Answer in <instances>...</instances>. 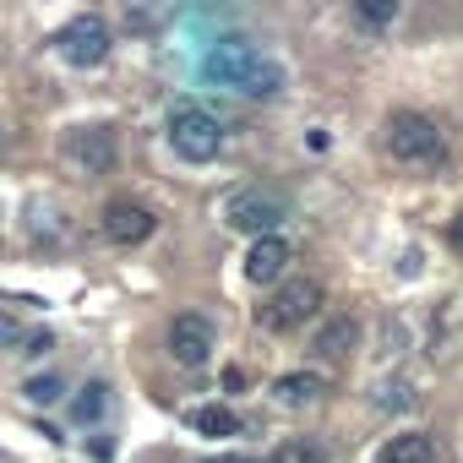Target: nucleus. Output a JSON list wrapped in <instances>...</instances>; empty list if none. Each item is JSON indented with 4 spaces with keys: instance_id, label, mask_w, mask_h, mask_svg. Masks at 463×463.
Segmentation results:
<instances>
[{
    "instance_id": "nucleus-1",
    "label": "nucleus",
    "mask_w": 463,
    "mask_h": 463,
    "mask_svg": "<svg viewBox=\"0 0 463 463\" xmlns=\"http://www.w3.org/2000/svg\"><path fill=\"white\" fill-rule=\"evenodd\" d=\"M202 71L218 82V88H235V93H246V99H279L284 93V66L273 61V55H262L251 39H241V33H229V39H218L213 50H207V61H202Z\"/></svg>"
},
{
    "instance_id": "nucleus-2",
    "label": "nucleus",
    "mask_w": 463,
    "mask_h": 463,
    "mask_svg": "<svg viewBox=\"0 0 463 463\" xmlns=\"http://www.w3.org/2000/svg\"><path fill=\"white\" fill-rule=\"evenodd\" d=\"M317 317H322V284L317 279H279V289L257 306L262 333H300Z\"/></svg>"
},
{
    "instance_id": "nucleus-3",
    "label": "nucleus",
    "mask_w": 463,
    "mask_h": 463,
    "mask_svg": "<svg viewBox=\"0 0 463 463\" xmlns=\"http://www.w3.org/2000/svg\"><path fill=\"white\" fill-rule=\"evenodd\" d=\"M169 147L185 164H213L223 153V120L202 104H175L169 109Z\"/></svg>"
},
{
    "instance_id": "nucleus-4",
    "label": "nucleus",
    "mask_w": 463,
    "mask_h": 463,
    "mask_svg": "<svg viewBox=\"0 0 463 463\" xmlns=\"http://www.w3.org/2000/svg\"><path fill=\"white\" fill-rule=\"evenodd\" d=\"M387 147H392L398 164H441V158H447L441 126H436L430 115H420V109H398V115L387 120Z\"/></svg>"
},
{
    "instance_id": "nucleus-5",
    "label": "nucleus",
    "mask_w": 463,
    "mask_h": 463,
    "mask_svg": "<svg viewBox=\"0 0 463 463\" xmlns=\"http://www.w3.org/2000/svg\"><path fill=\"white\" fill-rule=\"evenodd\" d=\"M284 218H289V196L273 185H246L223 202V223L241 229V235H273Z\"/></svg>"
},
{
    "instance_id": "nucleus-6",
    "label": "nucleus",
    "mask_w": 463,
    "mask_h": 463,
    "mask_svg": "<svg viewBox=\"0 0 463 463\" xmlns=\"http://www.w3.org/2000/svg\"><path fill=\"white\" fill-rule=\"evenodd\" d=\"M61 158H66L71 175L99 180V175L115 169V131H109V126H71V131L61 137Z\"/></svg>"
},
{
    "instance_id": "nucleus-7",
    "label": "nucleus",
    "mask_w": 463,
    "mask_h": 463,
    "mask_svg": "<svg viewBox=\"0 0 463 463\" xmlns=\"http://www.w3.org/2000/svg\"><path fill=\"white\" fill-rule=\"evenodd\" d=\"M55 55L66 61V66H104V55H109V23L104 17H93V12H82V17H71L61 33H55Z\"/></svg>"
},
{
    "instance_id": "nucleus-8",
    "label": "nucleus",
    "mask_w": 463,
    "mask_h": 463,
    "mask_svg": "<svg viewBox=\"0 0 463 463\" xmlns=\"http://www.w3.org/2000/svg\"><path fill=\"white\" fill-rule=\"evenodd\" d=\"M99 229H104V241H115V246H142V241L153 235V229H158V218H153V207H147V202L115 196V202L104 207Z\"/></svg>"
},
{
    "instance_id": "nucleus-9",
    "label": "nucleus",
    "mask_w": 463,
    "mask_h": 463,
    "mask_svg": "<svg viewBox=\"0 0 463 463\" xmlns=\"http://www.w3.org/2000/svg\"><path fill=\"white\" fill-rule=\"evenodd\" d=\"M213 349H218V333H213V322L207 317H196V311H185V317H175L169 322V354L180 360V365H207L213 360Z\"/></svg>"
},
{
    "instance_id": "nucleus-10",
    "label": "nucleus",
    "mask_w": 463,
    "mask_h": 463,
    "mask_svg": "<svg viewBox=\"0 0 463 463\" xmlns=\"http://www.w3.org/2000/svg\"><path fill=\"white\" fill-rule=\"evenodd\" d=\"M289 273V241L279 235H251V251H246V279L251 284H279Z\"/></svg>"
},
{
    "instance_id": "nucleus-11",
    "label": "nucleus",
    "mask_w": 463,
    "mask_h": 463,
    "mask_svg": "<svg viewBox=\"0 0 463 463\" xmlns=\"http://www.w3.org/2000/svg\"><path fill=\"white\" fill-rule=\"evenodd\" d=\"M354 338H360V322H354V317H327V322L317 327V338H311V354H317V360H344V354L354 349Z\"/></svg>"
},
{
    "instance_id": "nucleus-12",
    "label": "nucleus",
    "mask_w": 463,
    "mask_h": 463,
    "mask_svg": "<svg viewBox=\"0 0 463 463\" xmlns=\"http://www.w3.org/2000/svg\"><path fill=\"white\" fill-rule=\"evenodd\" d=\"M376 463H436V447H430L425 430H403L376 452Z\"/></svg>"
},
{
    "instance_id": "nucleus-13",
    "label": "nucleus",
    "mask_w": 463,
    "mask_h": 463,
    "mask_svg": "<svg viewBox=\"0 0 463 463\" xmlns=\"http://www.w3.org/2000/svg\"><path fill=\"white\" fill-rule=\"evenodd\" d=\"M322 387H327V382H322L317 371H289V376L273 382V392H279L284 403H311V398H322Z\"/></svg>"
},
{
    "instance_id": "nucleus-14",
    "label": "nucleus",
    "mask_w": 463,
    "mask_h": 463,
    "mask_svg": "<svg viewBox=\"0 0 463 463\" xmlns=\"http://www.w3.org/2000/svg\"><path fill=\"white\" fill-rule=\"evenodd\" d=\"M104 409H109V387H104V382H88V387L71 398V420H77V425H99Z\"/></svg>"
},
{
    "instance_id": "nucleus-15",
    "label": "nucleus",
    "mask_w": 463,
    "mask_h": 463,
    "mask_svg": "<svg viewBox=\"0 0 463 463\" xmlns=\"http://www.w3.org/2000/svg\"><path fill=\"white\" fill-rule=\"evenodd\" d=\"M191 425H196L202 436H235V430H241L235 409H223V403H202V409H191Z\"/></svg>"
},
{
    "instance_id": "nucleus-16",
    "label": "nucleus",
    "mask_w": 463,
    "mask_h": 463,
    "mask_svg": "<svg viewBox=\"0 0 463 463\" xmlns=\"http://www.w3.org/2000/svg\"><path fill=\"white\" fill-rule=\"evenodd\" d=\"M398 12H403V0H354V23H360V28H371V33L392 28V23H398Z\"/></svg>"
},
{
    "instance_id": "nucleus-17",
    "label": "nucleus",
    "mask_w": 463,
    "mask_h": 463,
    "mask_svg": "<svg viewBox=\"0 0 463 463\" xmlns=\"http://www.w3.org/2000/svg\"><path fill=\"white\" fill-rule=\"evenodd\" d=\"M273 463H327V447L317 436H295V441H284L273 452Z\"/></svg>"
},
{
    "instance_id": "nucleus-18",
    "label": "nucleus",
    "mask_w": 463,
    "mask_h": 463,
    "mask_svg": "<svg viewBox=\"0 0 463 463\" xmlns=\"http://www.w3.org/2000/svg\"><path fill=\"white\" fill-rule=\"evenodd\" d=\"M23 392H28V403H44V409H50V403H61V398H66V382L50 371V376H33Z\"/></svg>"
},
{
    "instance_id": "nucleus-19",
    "label": "nucleus",
    "mask_w": 463,
    "mask_h": 463,
    "mask_svg": "<svg viewBox=\"0 0 463 463\" xmlns=\"http://www.w3.org/2000/svg\"><path fill=\"white\" fill-rule=\"evenodd\" d=\"M409 403H414V387L403 376H392V382L376 387V409H409Z\"/></svg>"
},
{
    "instance_id": "nucleus-20",
    "label": "nucleus",
    "mask_w": 463,
    "mask_h": 463,
    "mask_svg": "<svg viewBox=\"0 0 463 463\" xmlns=\"http://www.w3.org/2000/svg\"><path fill=\"white\" fill-rule=\"evenodd\" d=\"M23 344H28V327H23L12 311H0V349H12V354H17Z\"/></svg>"
},
{
    "instance_id": "nucleus-21",
    "label": "nucleus",
    "mask_w": 463,
    "mask_h": 463,
    "mask_svg": "<svg viewBox=\"0 0 463 463\" xmlns=\"http://www.w3.org/2000/svg\"><path fill=\"white\" fill-rule=\"evenodd\" d=\"M126 23H131V28H153V23H158V12L147 6V0H126Z\"/></svg>"
},
{
    "instance_id": "nucleus-22",
    "label": "nucleus",
    "mask_w": 463,
    "mask_h": 463,
    "mask_svg": "<svg viewBox=\"0 0 463 463\" xmlns=\"http://www.w3.org/2000/svg\"><path fill=\"white\" fill-rule=\"evenodd\" d=\"M44 349H55V338H50V333H28V344H23L17 354H44Z\"/></svg>"
},
{
    "instance_id": "nucleus-23",
    "label": "nucleus",
    "mask_w": 463,
    "mask_h": 463,
    "mask_svg": "<svg viewBox=\"0 0 463 463\" xmlns=\"http://www.w3.org/2000/svg\"><path fill=\"white\" fill-rule=\"evenodd\" d=\"M447 246H452V251H458V257H463V213H458V218H452V223H447Z\"/></svg>"
},
{
    "instance_id": "nucleus-24",
    "label": "nucleus",
    "mask_w": 463,
    "mask_h": 463,
    "mask_svg": "<svg viewBox=\"0 0 463 463\" xmlns=\"http://www.w3.org/2000/svg\"><path fill=\"white\" fill-rule=\"evenodd\" d=\"M223 387H229V392H241V387H246V371H241V365H229V371H223Z\"/></svg>"
},
{
    "instance_id": "nucleus-25",
    "label": "nucleus",
    "mask_w": 463,
    "mask_h": 463,
    "mask_svg": "<svg viewBox=\"0 0 463 463\" xmlns=\"http://www.w3.org/2000/svg\"><path fill=\"white\" fill-rule=\"evenodd\" d=\"M207 463H251L246 452H218V458H207Z\"/></svg>"
},
{
    "instance_id": "nucleus-26",
    "label": "nucleus",
    "mask_w": 463,
    "mask_h": 463,
    "mask_svg": "<svg viewBox=\"0 0 463 463\" xmlns=\"http://www.w3.org/2000/svg\"><path fill=\"white\" fill-rule=\"evenodd\" d=\"M268 463H273V458H268Z\"/></svg>"
}]
</instances>
